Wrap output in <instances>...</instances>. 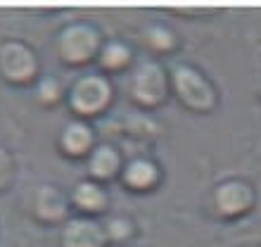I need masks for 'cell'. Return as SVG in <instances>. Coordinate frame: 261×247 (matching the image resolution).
<instances>
[{"mask_svg":"<svg viewBox=\"0 0 261 247\" xmlns=\"http://www.w3.org/2000/svg\"><path fill=\"white\" fill-rule=\"evenodd\" d=\"M171 88L180 103L193 112H209L216 103L214 86L199 69L190 64H178L171 71Z\"/></svg>","mask_w":261,"mask_h":247,"instance_id":"cell-1","label":"cell"},{"mask_svg":"<svg viewBox=\"0 0 261 247\" xmlns=\"http://www.w3.org/2000/svg\"><path fill=\"white\" fill-rule=\"evenodd\" d=\"M130 100L140 107H157L166 97V74L159 62L145 60L140 62L128 79Z\"/></svg>","mask_w":261,"mask_h":247,"instance_id":"cell-2","label":"cell"},{"mask_svg":"<svg viewBox=\"0 0 261 247\" xmlns=\"http://www.w3.org/2000/svg\"><path fill=\"white\" fill-rule=\"evenodd\" d=\"M97 45H100V36L90 24H71L64 29L57 41V50L69 64L88 62L97 53Z\"/></svg>","mask_w":261,"mask_h":247,"instance_id":"cell-3","label":"cell"},{"mask_svg":"<svg viewBox=\"0 0 261 247\" xmlns=\"http://www.w3.org/2000/svg\"><path fill=\"white\" fill-rule=\"evenodd\" d=\"M112 97V86L107 83V79L97 74L83 76L76 81V86L71 88V107L79 114H97L107 107Z\"/></svg>","mask_w":261,"mask_h":247,"instance_id":"cell-4","label":"cell"},{"mask_svg":"<svg viewBox=\"0 0 261 247\" xmlns=\"http://www.w3.org/2000/svg\"><path fill=\"white\" fill-rule=\"evenodd\" d=\"M252 202H254V190H252V185L240 179H228L216 185V190H214V207L223 219H235V216L249 212Z\"/></svg>","mask_w":261,"mask_h":247,"instance_id":"cell-5","label":"cell"},{"mask_svg":"<svg viewBox=\"0 0 261 247\" xmlns=\"http://www.w3.org/2000/svg\"><path fill=\"white\" fill-rule=\"evenodd\" d=\"M0 74L12 83H27L36 74L34 50L19 41H7L0 45Z\"/></svg>","mask_w":261,"mask_h":247,"instance_id":"cell-6","label":"cell"},{"mask_svg":"<svg viewBox=\"0 0 261 247\" xmlns=\"http://www.w3.org/2000/svg\"><path fill=\"white\" fill-rule=\"evenodd\" d=\"M107 233L105 226L95 224L93 219H71L62 228L60 247H105Z\"/></svg>","mask_w":261,"mask_h":247,"instance_id":"cell-7","label":"cell"},{"mask_svg":"<svg viewBox=\"0 0 261 247\" xmlns=\"http://www.w3.org/2000/svg\"><path fill=\"white\" fill-rule=\"evenodd\" d=\"M31 212L36 214L38 221L55 224V221H62L67 214V200L55 185H41L31 195Z\"/></svg>","mask_w":261,"mask_h":247,"instance_id":"cell-8","label":"cell"},{"mask_svg":"<svg viewBox=\"0 0 261 247\" xmlns=\"http://www.w3.org/2000/svg\"><path fill=\"white\" fill-rule=\"evenodd\" d=\"M157 179H159L157 164L145 157L130 159L124 169V183H128L133 190H147V188L157 183Z\"/></svg>","mask_w":261,"mask_h":247,"instance_id":"cell-9","label":"cell"},{"mask_svg":"<svg viewBox=\"0 0 261 247\" xmlns=\"http://www.w3.org/2000/svg\"><path fill=\"white\" fill-rule=\"evenodd\" d=\"M71 202H74L81 212H90V214H97L102 212L105 205H107V195L100 185L90 183V181H81V183L74 188L71 192Z\"/></svg>","mask_w":261,"mask_h":247,"instance_id":"cell-10","label":"cell"},{"mask_svg":"<svg viewBox=\"0 0 261 247\" xmlns=\"http://www.w3.org/2000/svg\"><path fill=\"white\" fill-rule=\"evenodd\" d=\"M88 169L95 179H110L119 169V152L110 145H100V147L90 152Z\"/></svg>","mask_w":261,"mask_h":247,"instance_id":"cell-11","label":"cell"},{"mask_svg":"<svg viewBox=\"0 0 261 247\" xmlns=\"http://www.w3.org/2000/svg\"><path fill=\"white\" fill-rule=\"evenodd\" d=\"M90 143H93L90 129L81 121L69 124L62 133V147L69 152V155H83V152H88Z\"/></svg>","mask_w":261,"mask_h":247,"instance_id":"cell-12","label":"cell"},{"mask_svg":"<svg viewBox=\"0 0 261 247\" xmlns=\"http://www.w3.org/2000/svg\"><path fill=\"white\" fill-rule=\"evenodd\" d=\"M143 41H145V45L150 50H154V53H169V50L176 45V36H173L171 29L162 27V24H152V27H147V31H145Z\"/></svg>","mask_w":261,"mask_h":247,"instance_id":"cell-13","label":"cell"},{"mask_svg":"<svg viewBox=\"0 0 261 247\" xmlns=\"http://www.w3.org/2000/svg\"><path fill=\"white\" fill-rule=\"evenodd\" d=\"M128 60H130L128 45H124V43H119V41L107 43L102 48V57H100L105 69H121Z\"/></svg>","mask_w":261,"mask_h":247,"instance_id":"cell-14","label":"cell"},{"mask_svg":"<svg viewBox=\"0 0 261 247\" xmlns=\"http://www.w3.org/2000/svg\"><path fill=\"white\" fill-rule=\"evenodd\" d=\"M105 233H107V240L112 242H126L133 235V221L126 216H112L105 226Z\"/></svg>","mask_w":261,"mask_h":247,"instance_id":"cell-15","label":"cell"},{"mask_svg":"<svg viewBox=\"0 0 261 247\" xmlns=\"http://www.w3.org/2000/svg\"><path fill=\"white\" fill-rule=\"evenodd\" d=\"M14 176V162L3 147H0V190H5Z\"/></svg>","mask_w":261,"mask_h":247,"instance_id":"cell-16","label":"cell"},{"mask_svg":"<svg viewBox=\"0 0 261 247\" xmlns=\"http://www.w3.org/2000/svg\"><path fill=\"white\" fill-rule=\"evenodd\" d=\"M38 93H41V100H45V103H55L57 97H60V88H57V81H53V79H45V81L41 83Z\"/></svg>","mask_w":261,"mask_h":247,"instance_id":"cell-17","label":"cell"}]
</instances>
